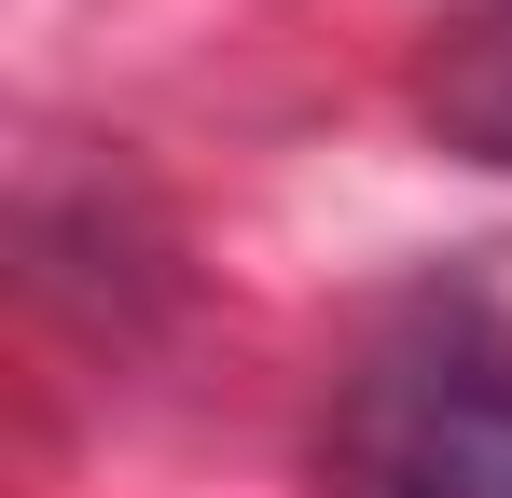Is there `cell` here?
<instances>
[{
    "mask_svg": "<svg viewBox=\"0 0 512 498\" xmlns=\"http://www.w3.org/2000/svg\"><path fill=\"white\" fill-rule=\"evenodd\" d=\"M416 97H429V125H443L471 166H499V180H512V0H499V14H457V28L429 42Z\"/></svg>",
    "mask_w": 512,
    "mask_h": 498,
    "instance_id": "2",
    "label": "cell"
},
{
    "mask_svg": "<svg viewBox=\"0 0 512 498\" xmlns=\"http://www.w3.org/2000/svg\"><path fill=\"white\" fill-rule=\"evenodd\" d=\"M333 471L360 498H512V332L416 319L333 402Z\"/></svg>",
    "mask_w": 512,
    "mask_h": 498,
    "instance_id": "1",
    "label": "cell"
}]
</instances>
